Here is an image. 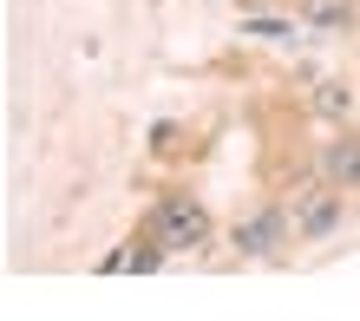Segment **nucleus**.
<instances>
[{"label":"nucleus","instance_id":"f257e3e1","mask_svg":"<svg viewBox=\"0 0 360 321\" xmlns=\"http://www.w3.org/2000/svg\"><path fill=\"white\" fill-rule=\"evenodd\" d=\"M144 237L164 249H203L210 243V210L197 197H158L151 217H144Z\"/></svg>","mask_w":360,"mask_h":321},{"label":"nucleus","instance_id":"f03ea898","mask_svg":"<svg viewBox=\"0 0 360 321\" xmlns=\"http://www.w3.org/2000/svg\"><path fill=\"white\" fill-rule=\"evenodd\" d=\"M288 229H295V217H288L282 203H269V210H256V217L236 223V249L256 256V263H262V256H282L288 249Z\"/></svg>","mask_w":360,"mask_h":321},{"label":"nucleus","instance_id":"7ed1b4c3","mask_svg":"<svg viewBox=\"0 0 360 321\" xmlns=\"http://www.w3.org/2000/svg\"><path fill=\"white\" fill-rule=\"evenodd\" d=\"M321 177L341 184V190H360V138L354 132H341V138L321 144Z\"/></svg>","mask_w":360,"mask_h":321},{"label":"nucleus","instance_id":"20e7f679","mask_svg":"<svg viewBox=\"0 0 360 321\" xmlns=\"http://www.w3.org/2000/svg\"><path fill=\"white\" fill-rule=\"evenodd\" d=\"M334 223H341V197L334 190H308V203L295 210V237L321 243V237H334Z\"/></svg>","mask_w":360,"mask_h":321},{"label":"nucleus","instance_id":"39448f33","mask_svg":"<svg viewBox=\"0 0 360 321\" xmlns=\"http://www.w3.org/2000/svg\"><path fill=\"white\" fill-rule=\"evenodd\" d=\"M302 13L314 20V27H347V20H354V0H302Z\"/></svg>","mask_w":360,"mask_h":321},{"label":"nucleus","instance_id":"423d86ee","mask_svg":"<svg viewBox=\"0 0 360 321\" xmlns=\"http://www.w3.org/2000/svg\"><path fill=\"white\" fill-rule=\"evenodd\" d=\"M314 112H321V118H347L354 112V99H347V85H314Z\"/></svg>","mask_w":360,"mask_h":321}]
</instances>
